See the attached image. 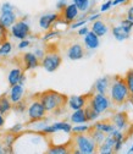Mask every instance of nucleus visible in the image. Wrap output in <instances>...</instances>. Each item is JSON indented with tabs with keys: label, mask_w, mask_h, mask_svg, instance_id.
Instances as JSON below:
<instances>
[{
	"label": "nucleus",
	"mask_w": 133,
	"mask_h": 154,
	"mask_svg": "<svg viewBox=\"0 0 133 154\" xmlns=\"http://www.w3.org/2000/svg\"><path fill=\"white\" fill-rule=\"evenodd\" d=\"M12 50V44L9 42V41H4L0 43V56L2 57H5L8 56Z\"/></svg>",
	"instance_id": "obj_26"
},
{
	"label": "nucleus",
	"mask_w": 133,
	"mask_h": 154,
	"mask_svg": "<svg viewBox=\"0 0 133 154\" xmlns=\"http://www.w3.org/2000/svg\"><path fill=\"white\" fill-rule=\"evenodd\" d=\"M60 12H61V14H60V17L62 18V20H64L67 25L72 23V22L76 20V18H77V16H78V9L76 8L74 4L66 5V6L64 8V10H61Z\"/></svg>",
	"instance_id": "obj_10"
},
{
	"label": "nucleus",
	"mask_w": 133,
	"mask_h": 154,
	"mask_svg": "<svg viewBox=\"0 0 133 154\" xmlns=\"http://www.w3.org/2000/svg\"><path fill=\"white\" fill-rule=\"evenodd\" d=\"M93 94H94V92H89V93L83 94V95H73V97H70L67 100V105L73 110L84 108V105L87 104V102L90 99V97Z\"/></svg>",
	"instance_id": "obj_9"
},
{
	"label": "nucleus",
	"mask_w": 133,
	"mask_h": 154,
	"mask_svg": "<svg viewBox=\"0 0 133 154\" xmlns=\"http://www.w3.org/2000/svg\"><path fill=\"white\" fill-rule=\"evenodd\" d=\"M127 17H128V20L133 21V6L128 10V12H127Z\"/></svg>",
	"instance_id": "obj_42"
},
{
	"label": "nucleus",
	"mask_w": 133,
	"mask_h": 154,
	"mask_svg": "<svg viewBox=\"0 0 133 154\" xmlns=\"http://www.w3.org/2000/svg\"><path fill=\"white\" fill-rule=\"evenodd\" d=\"M92 32H94L98 37H103L107 32V27L103 21H93Z\"/></svg>",
	"instance_id": "obj_22"
},
{
	"label": "nucleus",
	"mask_w": 133,
	"mask_h": 154,
	"mask_svg": "<svg viewBox=\"0 0 133 154\" xmlns=\"http://www.w3.org/2000/svg\"><path fill=\"white\" fill-rule=\"evenodd\" d=\"M67 56L70 60H80L84 56V48L78 43L72 44L67 50Z\"/></svg>",
	"instance_id": "obj_13"
},
{
	"label": "nucleus",
	"mask_w": 133,
	"mask_h": 154,
	"mask_svg": "<svg viewBox=\"0 0 133 154\" xmlns=\"http://www.w3.org/2000/svg\"><path fill=\"white\" fill-rule=\"evenodd\" d=\"M17 21V16L15 11H4L0 15V25L5 28L11 27Z\"/></svg>",
	"instance_id": "obj_14"
},
{
	"label": "nucleus",
	"mask_w": 133,
	"mask_h": 154,
	"mask_svg": "<svg viewBox=\"0 0 133 154\" xmlns=\"http://www.w3.org/2000/svg\"><path fill=\"white\" fill-rule=\"evenodd\" d=\"M111 121L117 128L125 130L129 125V116H128V114L126 111H120V112H116L111 118Z\"/></svg>",
	"instance_id": "obj_12"
},
{
	"label": "nucleus",
	"mask_w": 133,
	"mask_h": 154,
	"mask_svg": "<svg viewBox=\"0 0 133 154\" xmlns=\"http://www.w3.org/2000/svg\"><path fill=\"white\" fill-rule=\"evenodd\" d=\"M59 35V32L58 31H50V32H48L44 37H43V41H49V39H51V38H54V37H58Z\"/></svg>",
	"instance_id": "obj_33"
},
{
	"label": "nucleus",
	"mask_w": 133,
	"mask_h": 154,
	"mask_svg": "<svg viewBox=\"0 0 133 154\" xmlns=\"http://www.w3.org/2000/svg\"><path fill=\"white\" fill-rule=\"evenodd\" d=\"M123 79H125V82H126V85H127V87H128V89L132 94V98H133V69H131L126 72V76L123 77Z\"/></svg>",
	"instance_id": "obj_27"
},
{
	"label": "nucleus",
	"mask_w": 133,
	"mask_h": 154,
	"mask_svg": "<svg viewBox=\"0 0 133 154\" xmlns=\"http://www.w3.org/2000/svg\"><path fill=\"white\" fill-rule=\"evenodd\" d=\"M22 128H23V125L22 124H17V125H15V126H12L10 130H9V132H11V133H20L21 131H22Z\"/></svg>",
	"instance_id": "obj_34"
},
{
	"label": "nucleus",
	"mask_w": 133,
	"mask_h": 154,
	"mask_svg": "<svg viewBox=\"0 0 133 154\" xmlns=\"http://www.w3.org/2000/svg\"><path fill=\"white\" fill-rule=\"evenodd\" d=\"M34 95L41 100L47 112H54V114L64 112L67 105V100H68L67 95L58 91H54V89H47L44 92H41Z\"/></svg>",
	"instance_id": "obj_1"
},
{
	"label": "nucleus",
	"mask_w": 133,
	"mask_h": 154,
	"mask_svg": "<svg viewBox=\"0 0 133 154\" xmlns=\"http://www.w3.org/2000/svg\"><path fill=\"white\" fill-rule=\"evenodd\" d=\"M78 35H86L87 33H88V28L87 27H82V28H80L78 29Z\"/></svg>",
	"instance_id": "obj_41"
},
{
	"label": "nucleus",
	"mask_w": 133,
	"mask_h": 154,
	"mask_svg": "<svg viewBox=\"0 0 133 154\" xmlns=\"http://www.w3.org/2000/svg\"><path fill=\"white\" fill-rule=\"evenodd\" d=\"M128 153H133V146H132V148L128 150Z\"/></svg>",
	"instance_id": "obj_46"
},
{
	"label": "nucleus",
	"mask_w": 133,
	"mask_h": 154,
	"mask_svg": "<svg viewBox=\"0 0 133 154\" xmlns=\"http://www.w3.org/2000/svg\"><path fill=\"white\" fill-rule=\"evenodd\" d=\"M90 104L93 105V108L95 109L97 112H104L105 110H107L111 105V100L106 94H101V93H97L93 94L90 99H89Z\"/></svg>",
	"instance_id": "obj_6"
},
{
	"label": "nucleus",
	"mask_w": 133,
	"mask_h": 154,
	"mask_svg": "<svg viewBox=\"0 0 133 154\" xmlns=\"http://www.w3.org/2000/svg\"><path fill=\"white\" fill-rule=\"evenodd\" d=\"M128 0H113L112 2V5H119V4H126Z\"/></svg>",
	"instance_id": "obj_43"
},
{
	"label": "nucleus",
	"mask_w": 133,
	"mask_h": 154,
	"mask_svg": "<svg viewBox=\"0 0 133 154\" xmlns=\"http://www.w3.org/2000/svg\"><path fill=\"white\" fill-rule=\"evenodd\" d=\"M4 122H5V119H4V115H2V114H0V127H2V126L4 125Z\"/></svg>",
	"instance_id": "obj_44"
},
{
	"label": "nucleus",
	"mask_w": 133,
	"mask_h": 154,
	"mask_svg": "<svg viewBox=\"0 0 133 154\" xmlns=\"http://www.w3.org/2000/svg\"><path fill=\"white\" fill-rule=\"evenodd\" d=\"M4 153V147H3V142H2V138H0V154Z\"/></svg>",
	"instance_id": "obj_45"
},
{
	"label": "nucleus",
	"mask_w": 133,
	"mask_h": 154,
	"mask_svg": "<svg viewBox=\"0 0 133 154\" xmlns=\"http://www.w3.org/2000/svg\"><path fill=\"white\" fill-rule=\"evenodd\" d=\"M11 34L17 39H26L31 34V27L25 20H18L11 26Z\"/></svg>",
	"instance_id": "obj_7"
},
{
	"label": "nucleus",
	"mask_w": 133,
	"mask_h": 154,
	"mask_svg": "<svg viewBox=\"0 0 133 154\" xmlns=\"http://www.w3.org/2000/svg\"><path fill=\"white\" fill-rule=\"evenodd\" d=\"M23 72H25V71H23L20 66L12 69V70L9 72L8 81H9L10 87H11V86H15V85H17V83H18V81H20V77H21V75H22Z\"/></svg>",
	"instance_id": "obj_18"
},
{
	"label": "nucleus",
	"mask_w": 133,
	"mask_h": 154,
	"mask_svg": "<svg viewBox=\"0 0 133 154\" xmlns=\"http://www.w3.org/2000/svg\"><path fill=\"white\" fill-rule=\"evenodd\" d=\"M131 102H133V98H132V99H131Z\"/></svg>",
	"instance_id": "obj_47"
},
{
	"label": "nucleus",
	"mask_w": 133,
	"mask_h": 154,
	"mask_svg": "<svg viewBox=\"0 0 133 154\" xmlns=\"http://www.w3.org/2000/svg\"><path fill=\"white\" fill-rule=\"evenodd\" d=\"M73 4L78 9V11H82V12H86L90 5L89 0H73Z\"/></svg>",
	"instance_id": "obj_29"
},
{
	"label": "nucleus",
	"mask_w": 133,
	"mask_h": 154,
	"mask_svg": "<svg viewBox=\"0 0 133 154\" xmlns=\"http://www.w3.org/2000/svg\"><path fill=\"white\" fill-rule=\"evenodd\" d=\"M33 99L34 100L27 106V112H28L29 122H38V121H42L45 119L47 110L44 109L43 104L35 95H33Z\"/></svg>",
	"instance_id": "obj_5"
},
{
	"label": "nucleus",
	"mask_w": 133,
	"mask_h": 154,
	"mask_svg": "<svg viewBox=\"0 0 133 154\" xmlns=\"http://www.w3.org/2000/svg\"><path fill=\"white\" fill-rule=\"evenodd\" d=\"M112 34H113V37L116 38L117 41H125V39H127V38L129 37V32L128 31H126L122 26H119V27H113L112 28Z\"/></svg>",
	"instance_id": "obj_25"
},
{
	"label": "nucleus",
	"mask_w": 133,
	"mask_h": 154,
	"mask_svg": "<svg viewBox=\"0 0 133 154\" xmlns=\"http://www.w3.org/2000/svg\"><path fill=\"white\" fill-rule=\"evenodd\" d=\"M47 153H49V154H66V153H71V143L68 141L66 144L50 146Z\"/></svg>",
	"instance_id": "obj_19"
},
{
	"label": "nucleus",
	"mask_w": 133,
	"mask_h": 154,
	"mask_svg": "<svg viewBox=\"0 0 133 154\" xmlns=\"http://www.w3.org/2000/svg\"><path fill=\"white\" fill-rule=\"evenodd\" d=\"M41 65V60L34 55V53H23L21 55V65L20 67L23 71H29V70H34Z\"/></svg>",
	"instance_id": "obj_8"
},
{
	"label": "nucleus",
	"mask_w": 133,
	"mask_h": 154,
	"mask_svg": "<svg viewBox=\"0 0 133 154\" xmlns=\"http://www.w3.org/2000/svg\"><path fill=\"white\" fill-rule=\"evenodd\" d=\"M71 121L74 124H84L87 122V118H86V114H84V109H77L74 110V112L71 115Z\"/></svg>",
	"instance_id": "obj_23"
},
{
	"label": "nucleus",
	"mask_w": 133,
	"mask_h": 154,
	"mask_svg": "<svg viewBox=\"0 0 133 154\" xmlns=\"http://www.w3.org/2000/svg\"><path fill=\"white\" fill-rule=\"evenodd\" d=\"M84 44L89 49H97L99 47V37L94 32L88 31V33L84 35Z\"/></svg>",
	"instance_id": "obj_16"
},
{
	"label": "nucleus",
	"mask_w": 133,
	"mask_h": 154,
	"mask_svg": "<svg viewBox=\"0 0 133 154\" xmlns=\"http://www.w3.org/2000/svg\"><path fill=\"white\" fill-rule=\"evenodd\" d=\"M11 109H12V103L9 98V94L8 93L2 94L0 95V114L6 115Z\"/></svg>",
	"instance_id": "obj_17"
},
{
	"label": "nucleus",
	"mask_w": 133,
	"mask_h": 154,
	"mask_svg": "<svg viewBox=\"0 0 133 154\" xmlns=\"http://www.w3.org/2000/svg\"><path fill=\"white\" fill-rule=\"evenodd\" d=\"M121 26H122L126 31L131 32V29L133 28V21H131V20H125V21L121 22Z\"/></svg>",
	"instance_id": "obj_32"
},
{
	"label": "nucleus",
	"mask_w": 133,
	"mask_h": 154,
	"mask_svg": "<svg viewBox=\"0 0 133 154\" xmlns=\"http://www.w3.org/2000/svg\"><path fill=\"white\" fill-rule=\"evenodd\" d=\"M109 77H103V79H99L95 85H94V89H95L98 93H101V94H106L107 89H109Z\"/></svg>",
	"instance_id": "obj_20"
},
{
	"label": "nucleus",
	"mask_w": 133,
	"mask_h": 154,
	"mask_svg": "<svg viewBox=\"0 0 133 154\" xmlns=\"http://www.w3.org/2000/svg\"><path fill=\"white\" fill-rule=\"evenodd\" d=\"M23 93H25V89H23V86L22 85H15V86H11V89H10V93H9V98L11 100L12 104L20 102L22 98H23Z\"/></svg>",
	"instance_id": "obj_15"
},
{
	"label": "nucleus",
	"mask_w": 133,
	"mask_h": 154,
	"mask_svg": "<svg viewBox=\"0 0 133 154\" xmlns=\"http://www.w3.org/2000/svg\"><path fill=\"white\" fill-rule=\"evenodd\" d=\"M27 106H28V105H27V102L23 100V99H21L20 102L12 104V109H14L15 111H17V112H23L25 110H27Z\"/></svg>",
	"instance_id": "obj_30"
},
{
	"label": "nucleus",
	"mask_w": 133,
	"mask_h": 154,
	"mask_svg": "<svg viewBox=\"0 0 133 154\" xmlns=\"http://www.w3.org/2000/svg\"><path fill=\"white\" fill-rule=\"evenodd\" d=\"M93 126L97 127V128L100 130V131H103L104 133H111V132L113 131V126H115V125L112 124L111 120H103V121L95 122Z\"/></svg>",
	"instance_id": "obj_21"
},
{
	"label": "nucleus",
	"mask_w": 133,
	"mask_h": 154,
	"mask_svg": "<svg viewBox=\"0 0 133 154\" xmlns=\"http://www.w3.org/2000/svg\"><path fill=\"white\" fill-rule=\"evenodd\" d=\"M84 114H86V118H87V121H93L95 120L98 116H99V112L95 111V109L93 108V105L90 104V102L88 100L87 104L84 105Z\"/></svg>",
	"instance_id": "obj_24"
},
{
	"label": "nucleus",
	"mask_w": 133,
	"mask_h": 154,
	"mask_svg": "<svg viewBox=\"0 0 133 154\" xmlns=\"http://www.w3.org/2000/svg\"><path fill=\"white\" fill-rule=\"evenodd\" d=\"M29 44H31L29 41H27V39H21V43L18 44V49H25V48L29 47Z\"/></svg>",
	"instance_id": "obj_37"
},
{
	"label": "nucleus",
	"mask_w": 133,
	"mask_h": 154,
	"mask_svg": "<svg viewBox=\"0 0 133 154\" xmlns=\"http://www.w3.org/2000/svg\"><path fill=\"white\" fill-rule=\"evenodd\" d=\"M65 6H66V0H59V2H58V5H56V8H58L60 11L64 10Z\"/></svg>",
	"instance_id": "obj_39"
},
{
	"label": "nucleus",
	"mask_w": 133,
	"mask_h": 154,
	"mask_svg": "<svg viewBox=\"0 0 133 154\" xmlns=\"http://www.w3.org/2000/svg\"><path fill=\"white\" fill-rule=\"evenodd\" d=\"M132 94L125 82V79L120 75L112 77L110 87V100L115 106H121L127 102H131Z\"/></svg>",
	"instance_id": "obj_2"
},
{
	"label": "nucleus",
	"mask_w": 133,
	"mask_h": 154,
	"mask_svg": "<svg viewBox=\"0 0 133 154\" xmlns=\"http://www.w3.org/2000/svg\"><path fill=\"white\" fill-rule=\"evenodd\" d=\"M61 63H62V57L59 54V51H56V50H47L41 60V65L48 72L56 71L60 67Z\"/></svg>",
	"instance_id": "obj_4"
},
{
	"label": "nucleus",
	"mask_w": 133,
	"mask_h": 154,
	"mask_svg": "<svg viewBox=\"0 0 133 154\" xmlns=\"http://www.w3.org/2000/svg\"><path fill=\"white\" fill-rule=\"evenodd\" d=\"M87 21L88 20H80V21H77V22H74V23H72L71 25V28H78V27H82L84 23H87Z\"/></svg>",
	"instance_id": "obj_36"
},
{
	"label": "nucleus",
	"mask_w": 133,
	"mask_h": 154,
	"mask_svg": "<svg viewBox=\"0 0 133 154\" xmlns=\"http://www.w3.org/2000/svg\"><path fill=\"white\" fill-rule=\"evenodd\" d=\"M44 54H45V51H44L43 49H35V50H34V55H35L39 60H42V57L44 56Z\"/></svg>",
	"instance_id": "obj_38"
},
{
	"label": "nucleus",
	"mask_w": 133,
	"mask_h": 154,
	"mask_svg": "<svg viewBox=\"0 0 133 154\" xmlns=\"http://www.w3.org/2000/svg\"><path fill=\"white\" fill-rule=\"evenodd\" d=\"M0 11L2 12H4V11H15V8L10 3H4L2 5V8H0Z\"/></svg>",
	"instance_id": "obj_35"
},
{
	"label": "nucleus",
	"mask_w": 133,
	"mask_h": 154,
	"mask_svg": "<svg viewBox=\"0 0 133 154\" xmlns=\"http://www.w3.org/2000/svg\"><path fill=\"white\" fill-rule=\"evenodd\" d=\"M53 127L55 128V131H62V132H66V133H71V130H72V126L67 122H55L53 124Z\"/></svg>",
	"instance_id": "obj_28"
},
{
	"label": "nucleus",
	"mask_w": 133,
	"mask_h": 154,
	"mask_svg": "<svg viewBox=\"0 0 133 154\" xmlns=\"http://www.w3.org/2000/svg\"><path fill=\"white\" fill-rule=\"evenodd\" d=\"M60 17V14H45L39 18V27L43 28L44 31L51 29V27L55 25V22L58 21V18Z\"/></svg>",
	"instance_id": "obj_11"
},
{
	"label": "nucleus",
	"mask_w": 133,
	"mask_h": 154,
	"mask_svg": "<svg viewBox=\"0 0 133 154\" xmlns=\"http://www.w3.org/2000/svg\"><path fill=\"white\" fill-rule=\"evenodd\" d=\"M111 5H112V2H111V0H109V2L107 3H105L103 6H101V11H106V10H109L110 8H111Z\"/></svg>",
	"instance_id": "obj_40"
},
{
	"label": "nucleus",
	"mask_w": 133,
	"mask_h": 154,
	"mask_svg": "<svg viewBox=\"0 0 133 154\" xmlns=\"http://www.w3.org/2000/svg\"><path fill=\"white\" fill-rule=\"evenodd\" d=\"M71 143V153L77 154H92L98 152V146L88 136L87 133H72Z\"/></svg>",
	"instance_id": "obj_3"
},
{
	"label": "nucleus",
	"mask_w": 133,
	"mask_h": 154,
	"mask_svg": "<svg viewBox=\"0 0 133 154\" xmlns=\"http://www.w3.org/2000/svg\"><path fill=\"white\" fill-rule=\"evenodd\" d=\"M88 128H89V126H83V125H81V126H76V127H73L72 130H71V132L72 133H86L87 131H88Z\"/></svg>",
	"instance_id": "obj_31"
}]
</instances>
